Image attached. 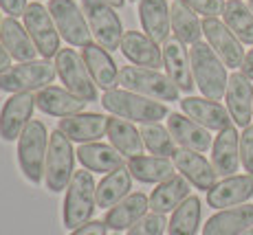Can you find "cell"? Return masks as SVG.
Returning a JSON list of instances; mask_svg holds the SVG:
<instances>
[{
  "label": "cell",
  "mask_w": 253,
  "mask_h": 235,
  "mask_svg": "<svg viewBox=\"0 0 253 235\" xmlns=\"http://www.w3.org/2000/svg\"><path fill=\"white\" fill-rule=\"evenodd\" d=\"M189 60H192V73H194V81H196L198 90L207 99L220 101L227 92V81H229L225 62L216 55V51L207 42L192 44Z\"/></svg>",
  "instance_id": "6da1fadb"
},
{
  "label": "cell",
  "mask_w": 253,
  "mask_h": 235,
  "mask_svg": "<svg viewBox=\"0 0 253 235\" xmlns=\"http://www.w3.org/2000/svg\"><path fill=\"white\" fill-rule=\"evenodd\" d=\"M101 106L108 112H113L115 117L121 119H128L132 123H159L161 119L169 115L168 106L161 101L148 99V97H141L137 92H130L126 88H113V90H106L101 97Z\"/></svg>",
  "instance_id": "7a4b0ae2"
},
{
  "label": "cell",
  "mask_w": 253,
  "mask_h": 235,
  "mask_svg": "<svg viewBox=\"0 0 253 235\" xmlns=\"http://www.w3.org/2000/svg\"><path fill=\"white\" fill-rule=\"evenodd\" d=\"M97 207V185L92 180V174L88 169L75 171L66 187L64 198V227L75 231V229L84 227L90 222V215Z\"/></svg>",
  "instance_id": "3957f363"
},
{
  "label": "cell",
  "mask_w": 253,
  "mask_h": 235,
  "mask_svg": "<svg viewBox=\"0 0 253 235\" xmlns=\"http://www.w3.org/2000/svg\"><path fill=\"white\" fill-rule=\"evenodd\" d=\"M119 86L154 101H178V88L168 75L143 66H124L119 71Z\"/></svg>",
  "instance_id": "277c9868"
},
{
  "label": "cell",
  "mask_w": 253,
  "mask_h": 235,
  "mask_svg": "<svg viewBox=\"0 0 253 235\" xmlns=\"http://www.w3.org/2000/svg\"><path fill=\"white\" fill-rule=\"evenodd\" d=\"M46 150H48V134L46 125L42 121L31 119V123L24 128L18 139V163L24 178L38 185L44 178L46 167Z\"/></svg>",
  "instance_id": "5b68a950"
},
{
  "label": "cell",
  "mask_w": 253,
  "mask_h": 235,
  "mask_svg": "<svg viewBox=\"0 0 253 235\" xmlns=\"http://www.w3.org/2000/svg\"><path fill=\"white\" fill-rule=\"evenodd\" d=\"M57 75L55 64L48 60H31L20 62L18 66L7 68L0 73V90L18 95V92H33L51 86Z\"/></svg>",
  "instance_id": "8992f818"
},
{
  "label": "cell",
  "mask_w": 253,
  "mask_h": 235,
  "mask_svg": "<svg viewBox=\"0 0 253 235\" xmlns=\"http://www.w3.org/2000/svg\"><path fill=\"white\" fill-rule=\"evenodd\" d=\"M73 165H75V152H73L71 141L60 130L51 132L48 150H46V167H44V183L48 192L57 194L69 187L73 174H75Z\"/></svg>",
  "instance_id": "52a82bcc"
},
{
  "label": "cell",
  "mask_w": 253,
  "mask_h": 235,
  "mask_svg": "<svg viewBox=\"0 0 253 235\" xmlns=\"http://www.w3.org/2000/svg\"><path fill=\"white\" fill-rule=\"evenodd\" d=\"M82 11L88 20L92 36L97 38V44H101L106 51H117L126 31L115 7H110L104 0H82Z\"/></svg>",
  "instance_id": "ba28073f"
},
{
  "label": "cell",
  "mask_w": 253,
  "mask_h": 235,
  "mask_svg": "<svg viewBox=\"0 0 253 235\" xmlns=\"http://www.w3.org/2000/svg\"><path fill=\"white\" fill-rule=\"evenodd\" d=\"M55 68L60 75L62 84L66 86V90H71L75 97L84 101H97V86L92 81L88 68L84 64V57L73 48H60V53L55 55Z\"/></svg>",
  "instance_id": "9c48e42d"
},
{
  "label": "cell",
  "mask_w": 253,
  "mask_h": 235,
  "mask_svg": "<svg viewBox=\"0 0 253 235\" xmlns=\"http://www.w3.org/2000/svg\"><path fill=\"white\" fill-rule=\"evenodd\" d=\"M48 13L55 22L60 38H64L71 46H82L90 44L92 31L88 27L84 11L77 7L75 0H48Z\"/></svg>",
  "instance_id": "30bf717a"
},
{
  "label": "cell",
  "mask_w": 253,
  "mask_h": 235,
  "mask_svg": "<svg viewBox=\"0 0 253 235\" xmlns=\"http://www.w3.org/2000/svg\"><path fill=\"white\" fill-rule=\"evenodd\" d=\"M24 29L36 44L42 60H51L60 53V31L53 22L51 13L42 2H31L24 11Z\"/></svg>",
  "instance_id": "8fae6325"
},
{
  "label": "cell",
  "mask_w": 253,
  "mask_h": 235,
  "mask_svg": "<svg viewBox=\"0 0 253 235\" xmlns=\"http://www.w3.org/2000/svg\"><path fill=\"white\" fill-rule=\"evenodd\" d=\"M36 95L31 92H18L4 101L0 110V139L2 141H16L20 139L29 123H31L33 110H36Z\"/></svg>",
  "instance_id": "7c38bea8"
},
{
  "label": "cell",
  "mask_w": 253,
  "mask_h": 235,
  "mask_svg": "<svg viewBox=\"0 0 253 235\" xmlns=\"http://www.w3.org/2000/svg\"><path fill=\"white\" fill-rule=\"evenodd\" d=\"M203 33L207 38V44L216 51V55L225 62L229 68H240L245 62V48L242 42L233 36V31L218 18H205L203 20Z\"/></svg>",
  "instance_id": "4fadbf2b"
},
{
  "label": "cell",
  "mask_w": 253,
  "mask_h": 235,
  "mask_svg": "<svg viewBox=\"0 0 253 235\" xmlns=\"http://www.w3.org/2000/svg\"><path fill=\"white\" fill-rule=\"evenodd\" d=\"M172 160L176 165V171H181L196 189L209 192V189H213L218 185L216 169H213V165L209 163L201 152L181 148L172 154Z\"/></svg>",
  "instance_id": "5bb4252c"
},
{
  "label": "cell",
  "mask_w": 253,
  "mask_h": 235,
  "mask_svg": "<svg viewBox=\"0 0 253 235\" xmlns=\"http://www.w3.org/2000/svg\"><path fill=\"white\" fill-rule=\"evenodd\" d=\"M57 130L66 134V139L73 143H95L108 130V117L97 115V112H80V115L60 119Z\"/></svg>",
  "instance_id": "9a60e30c"
},
{
  "label": "cell",
  "mask_w": 253,
  "mask_h": 235,
  "mask_svg": "<svg viewBox=\"0 0 253 235\" xmlns=\"http://www.w3.org/2000/svg\"><path fill=\"white\" fill-rule=\"evenodd\" d=\"M225 101H227V110H229L233 123L240 125V128L251 125V119H253V86H251L249 77H245L242 73H233V75H229Z\"/></svg>",
  "instance_id": "2e32d148"
},
{
  "label": "cell",
  "mask_w": 253,
  "mask_h": 235,
  "mask_svg": "<svg viewBox=\"0 0 253 235\" xmlns=\"http://www.w3.org/2000/svg\"><path fill=\"white\" fill-rule=\"evenodd\" d=\"M181 108H183V115H187L189 119H194L196 123H201L203 128L207 130H225L231 125V115L222 104L213 99H207V97H192L187 95L185 99L181 101Z\"/></svg>",
  "instance_id": "e0dca14e"
},
{
  "label": "cell",
  "mask_w": 253,
  "mask_h": 235,
  "mask_svg": "<svg viewBox=\"0 0 253 235\" xmlns=\"http://www.w3.org/2000/svg\"><path fill=\"white\" fill-rule=\"evenodd\" d=\"M163 66L168 71V77L176 84L181 92H192L196 81H194L192 73V60H189V51L185 44L176 38L168 40L163 44Z\"/></svg>",
  "instance_id": "ac0fdd59"
},
{
  "label": "cell",
  "mask_w": 253,
  "mask_h": 235,
  "mask_svg": "<svg viewBox=\"0 0 253 235\" xmlns=\"http://www.w3.org/2000/svg\"><path fill=\"white\" fill-rule=\"evenodd\" d=\"M168 130H169V134H172L174 143L181 145L185 150L207 152L213 145L211 143V130L203 128L201 123L189 119L187 115H178V112L168 115Z\"/></svg>",
  "instance_id": "d6986e66"
},
{
  "label": "cell",
  "mask_w": 253,
  "mask_h": 235,
  "mask_svg": "<svg viewBox=\"0 0 253 235\" xmlns=\"http://www.w3.org/2000/svg\"><path fill=\"white\" fill-rule=\"evenodd\" d=\"M211 165L216 169V174L222 176V178L236 176L238 165H240V134L233 125L220 130L218 136L213 139Z\"/></svg>",
  "instance_id": "ffe728a7"
},
{
  "label": "cell",
  "mask_w": 253,
  "mask_h": 235,
  "mask_svg": "<svg viewBox=\"0 0 253 235\" xmlns=\"http://www.w3.org/2000/svg\"><path fill=\"white\" fill-rule=\"evenodd\" d=\"M253 196V176H229L207 192V204L213 209H229L247 202Z\"/></svg>",
  "instance_id": "44dd1931"
},
{
  "label": "cell",
  "mask_w": 253,
  "mask_h": 235,
  "mask_svg": "<svg viewBox=\"0 0 253 235\" xmlns=\"http://www.w3.org/2000/svg\"><path fill=\"white\" fill-rule=\"evenodd\" d=\"M119 48L126 60H130L134 66L154 68V71H159L163 66V51L159 48L157 42L150 40L141 31H126Z\"/></svg>",
  "instance_id": "7402d4cb"
},
{
  "label": "cell",
  "mask_w": 253,
  "mask_h": 235,
  "mask_svg": "<svg viewBox=\"0 0 253 235\" xmlns=\"http://www.w3.org/2000/svg\"><path fill=\"white\" fill-rule=\"evenodd\" d=\"M139 20L143 33L157 44H165L172 31L168 0H139Z\"/></svg>",
  "instance_id": "603a6c76"
},
{
  "label": "cell",
  "mask_w": 253,
  "mask_h": 235,
  "mask_svg": "<svg viewBox=\"0 0 253 235\" xmlns=\"http://www.w3.org/2000/svg\"><path fill=\"white\" fill-rule=\"evenodd\" d=\"M82 57H84V64L88 68L95 86H99L101 90L117 88V84H119V68H117L115 60L101 44H95V42L86 44Z\"/></svg>",
  "instance_id": "cb8c5ba5"
},
{
  "label": "cell",
  "mask_w": 253,
  "mask_h": 235,
  "mask_svg": "<svg viewBox=\"0 0 253 235\" xmlns=\"http://www.w3.org/2000/svg\"><path fill=\"white\" fill-rule=\"evenodd\" d=\"M86 104H88V101L80 99V97H75L71 90L60 88V86H46V88H42V90H38V95H36V106L40 108L42 112L53 115V117H62V119L84 112Z\"/></svg>",
  "instance_id": "d4e9b609"
},
{
  "label": "cell",
  "mask_w": 253,
  "mask_h": 235,
  "mask_svg": "<svg viewBox=\"0 0 253 235\" xmlns=\"http://www.w3.org/2000/svg\"><path fill=\"white\" fill-rule=\"evenodd\" d=\"M77 158H80L82 167L88 171H99V174H110V171L126 167V156L119 154V150H115L113 145L106 143H84L77 148Z\"/></svg>",
  "instance_id": "484cf974"
},
{
  "label": "cell",
  "mask_w": 253,
  "mask_h": 235,
  "mask_svg": "<svg viewBox=\"0 0 253 235\" xmlns=\"http://www.w3.org/2000/svg\"><path fill=\"white\" fill-rule=\"evenodd\" d=\"M253 227V204L222 209L203 227V235H242Z\"/></svg>",
  "instance_id": "4316f807"
},
{
  "label": "cell",
  "mask_w": 253,
  "mask_h": 235,
  "mask_svg": "<svg viewBox=\"0 0 253 235\" xmlns=\"http://www.w3.org/2000/svg\"><path fill=\"white\" fill-rule=\"evenodd\" d=\"M150 209V198L145 194H128L119 204H115L113 209H108L104 222L108 224V229L113 231H128L132 224H137Z\"/></svg>",
  "instance_id": "83f0119b"
},
{
  "label": "cell",
  "mask_w": 253,
  "mask_h": 235,
  "mask_svg": "<svg viewBox=\"0 0 253 235\" xmlns=\"http://www.w3.org/2000/svg\"><path fill=\"white\" fill-rule=\"evenodd\" d=\"M189 185L192 183L183 174H174L172 178L159 183L157 189L150 196V211L161 213V215L174 211L183 200L189 198Z\"/></svg>",
  "instance_id": "f1b7e54d"
},
{
  "label": "cell",
  "mask_w": 253,
  "mask_h": 235,
  "mask_svg": "<svg viewBox=\"0 0 253 235\" xmlns=\"http://www.w3.org/2000/svg\"><path fill=\"white\" fill-rule=\"evenodd\" d=\"M0 44L7 48V53L16 62H31L38 55L36 44L29 38L27 29L16 18H4L2 20V27H0Z\"/></svg>",
  "instance_id": "f546056e"
},
{
  "label": "cell",
  "mask_w": 253,
  "mask_h": 235,
  "mask_svg": "<svg viewBox=\"0 0 253 235\" xmlns=\"http://www.w3.org/2000/svg\"><path fill=\"white\" fill-rule=\"evenodd\" d=\"M106 136L110 139V145L119 150V154H124L126 158L143 154V139H141V132L132 125V121L121 119V117H108Z\"/></svg>",
  "instance_id": "4dcf8cb0"
},
{
  "label": "cell",
  "mask_w": 253,
  "mask_h": 235,
  "mask_svg": "<svg viewBox=\"0 0 253 235\" xmlns=\"http://www.w3.org/2000/svg\"><path fill=\"white\" fill-rule=\"evenodd\" d=\"M126 167L130 169L132 178L150 185H159L176 174L174 160L165 158V156H134V158H128Z\"/></svg>",
  "instance_id": "1f68e13d"
},
{
  "label": "cell",
  "mask_w": 253,
  "mask_h": 235,
  "mask_svg": "<svg viewBox=\"0 0 253 235\" xmlns=\"http://www.w3.org/2000/svg\"><path fill=\"white\" fill-rule=\"evenodd\" d=\"M132 189V174L128 167H119L101 178L97 185V207L99 209H113L119 204Z\"/></svg>",
  "instance_id": "d6a6232c"
},
{
  "label": "cell",
  "mask_w": 253,
  "mask_h": 235,
  "mask_svg": "<svg viewBox=\"0 0 253 235\" xmlns=\"http://www.w3.org/2000/svg\"><path fill=\"white\" fill-rule=\"evenodd\" d=\"M169 18H172V33L176 40L183 44H196L203 36V22L198 20V13L192 11L183 0H174L169 7Z\"/></svg>",
  "instance_id": "836d02e7"
},
{
  "label": "cell",
  "mask_w": 253,
  "mask_h": 235,
  "mask_svg": "<svg viewBox=\"0 0 253 235\" xmlns=\"http://www.w3.org/2000/svg\"><path fill=\"white\" fill-rule=\"evenodd\" d=\"M201 198L189 196L187 200H183L168 222V235H196L201 224Z\"/></svg>",
  "instance_id": "e575fe53"
},
{
  "label": "cell",
  "mask_w": 253,
  "mask_h": 235,
  "mask_svg": "<svg viewBox=\"0 0 253 235\" xmlns=\"http://www.w3.org/2000/svg\"><path fill=\"white\" fill-rule=\"evenodd\" d=\"M222 18H225L222 22L242 44H253V11L249 4H245L242 0H227Z\"/></svg>",
  "instance_id": "d590c367"
},
{
  "label": "cell",
  "mask_w": 253,
  "mask_h": 235,
  "mask_svg": "<svg viewBox=\"0 0 253 235\" xmlns=\"http://www.w3.org/2000/svg\"><path fill=\"white\" fill-rule=\"evenodd\" d=\"M139 132H141V139H143V145L154 156L172 158V154L176 152V143H174L168 128H163L161 123H143V128Z\"/></svg>",
  "instance_id": "8d00e7d4"
},
{
  "label": "cell",
  "mask_w": 253,
  "mask_h": 235,
  "mask_svg": "<svg viewBox=\"0 0 253 235\" xmlns=\"http://www.w3.org/2000/svg\"><path fill=\"white\" fill-rule=\"evenodd\" d=\"M168 229V222L161 213H145L137 224L128 229V235H163V231Z\"/></svg>",
  "instance_id": "74e56055"
},
{
  "label": "cell",
  "mask_w": 253,
  "mask_h": 235,
  "mask_svg": "<svg viewBox=\"0 0 253 235\" xmlns=\"http://www.w3.org/2000/svg\"><path fill=\"white\" fill-rule=\"evenodd\" d=\"M183 2L203 18H218L225 11V0H183Z\"/></svg>",
  "instance_id": "f35d334b"
},
{
  "label": "cell",
  "mask_w": 253,
  "mask_h": 235,
  "mask_svg": "<svg viewBox=\"0 0 253 235\" xmlns=\"http://www.w3.org/2000/svg\"><path fill=\"white\" fill-rule=\"evenodd\" d=\"M240 163L253 176V125L242 128L240 134Z\"/></svg>",
  "instance_id": "ab89813d"
},
{
  "label": "cell",
  "mask_w": 253,
  "mask_h": 235,
  "mask_svg": "<svg viewBox=\"0 0 253 235\" xmlns=\"http://www.w3.org/2000/svg\"><path fill=\"white\" fill-rule=\"evenodd\" d=\"M27 7H29L27 0H0V9H2L9 18H16V20L20 16H24Z\"/></svg>",
  "instance_id": "60d3db41"
},
{
  "label": "cell",
  "mask_w": 253,
  "mask_h": 235,
  "mask_svg": "<svg viewBox=\"0 0 253 235\" xmlns=\"http://www.w3.org/2000/svg\"><path fill=\"white\" fill-rule=\"evenodd\" d=\"M106 231H108V224L106 222H101V220H90L84 227L75 229L71 235H106Z\"/></svg>",
  "instance_id": "b9f144b4"
},
{
  "label": "cell",
  "mask_w": 253,
  "mask_h": 235,
  "mask_svg": "<svg viewBox=\"0 0 253 235\" xmlns=\"http://www.w3.org/2000/svg\"><path fill=\"white\" fill-rule=\"evenodd\" d=\"M240 71H242V75L249 77V79L253 81V48H251V51L245 55V62H242Z\"/></svg>",
  "instance_id": "7bdbcfd3"
},
{
  "label": "cell",
  "mask_w": 253,
  "mask_h": 235,
  "mask_svg": "<svg viewBox=\"0 0 253 235\" xmlns=\"http://www.w3.org/2000/svg\"><path fill=\"white\" fill-rule=\"evenodd\" d=\"M7 68H11V55H9L7 48L0 44V73H4Z\"/></svg>",
  "instance_id": "ee69618b"
},
{
  "label": "cell",
  "mask_w": 253,
  "mask_h": 235,
  "mask_svg": "<svg viewBox=\"0 0 253 235\" xmlns=\"http://www.w3.org/2000/svg\"><path fill=\"white\" fill-rule=\"evenodd\" d=\"M104 2H108L110 7H115V9H121V7H124L126 0H104Z\"/></svg>",
  "instance_id": "f6af8a7d"
},
{
  "label": "cell",
  "mask_w": 253,
  "mask_h": 235,
  "mask_svg": "<svg viewBox=\"0 0 253 235\" xmlns=\"http://www.w3.org/2000/svg\"><path fill=\"white\" fill-rule=\"evenodd\" d=\"M242 235H253V227L249 229V231H245V233H242Z\"/></svg>",
  "instance_id": "bcb514c9"
},
{
  "label": "cell",
  "mask_w": 253,
  "mask_h": 235,
  "mask_svg": "<svg viewBox=\"0 0 253 235\" xmlns=\"http://www.w3.org/2000/svg\"><path fill=\"white\" fill-rule=\"evenodd\" d=\"M249 9H251V11H253V0H249Z\"/></svg>",
  "instance_id": "7dc6e473"
},
{
  "label": "cell",
  "mask_w": 253,
  "mask_h": 235,
  "mask_svg": "<svg viewBox=\"0 0 253 235\" xmlns=\"http://www.w3.org/2000/svg\"><path fill=\"white\" fill-rule=\"evenodd\" d=\"M0 27H2V18H0Z\"/></svg>",
  "instance_id": "c3c4849f"
},
{
  "label": "cell",
  "mask_w": 253,
  "mask_h": 235,
  "mask_svg": "<svg viewBox=\"0 0 253 235\" xmlns=\"http://www.w3.org/2000/svg\"><path fill=\"white\" fill-rule=\"evenodd\" d=\"M115 235H119V233H115Z\"/></svg>",
  "instance_id": "681fc988"
},
{
  "label": "cell",
  "mask_w": 253,
  "mask_h": 235,
  "mask_svg": "<svg viewBox=\"0 0 253 235\" xmlns=\"http://www.w3.org/2000/svg\"><path fill=\"white\" fill-rule=\"evenodd\" d=\"M134 2H137V0H134Z\"/></svg>",
  "instance_id": "f907efd6"
}]
</instances>
